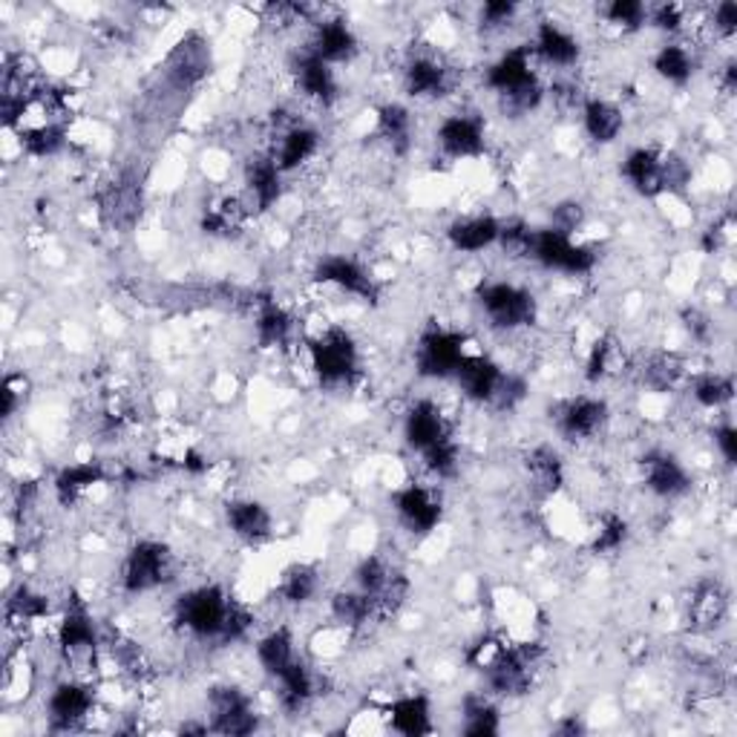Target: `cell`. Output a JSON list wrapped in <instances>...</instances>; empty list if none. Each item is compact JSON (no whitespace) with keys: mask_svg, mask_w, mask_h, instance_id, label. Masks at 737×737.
Listing matches in <instances>:
<instances>
[{"mask_svg":"<svg viewBox=\"0 0 737 737\" xmlns=\"http://www.w3.org/2000/svg\"><path fill=\"white\" fill-rule=\"evenodd\" d=\"M691 398L705 410H721L735 398V377L721 375V372H705V375L695 377Z\"/></svg>","mask_w":737,"mask_h":737,"instance_id":"obj_41","label":"cell"},{"mask_svg":"<svg viewBox=\"0 0 737 737\" xmlns=\"http://www.w3.org/2000/svg\"><path fill=\"white\" fill-rule=\"evenodd\" d=\"M435 139L450 159H475L484 153V124L470 113L447 115Z\"/></svg>","mask_w":737,"mask_h":737,"instance_id":"obj_15","label":"cell"},{"mask_svg":"<svg viewBox=\"0 0 737 737\" xmlns=\"http://www.w3.org/2000/svg\"><path fill=\"white\" fill-rule=\"evenodd\" d=\"M714 447L721 450L723 461L735 467L737 464V429L729 424V421H723L717 429H714Z\"/></svg>","mask_w":737,"mask_h":737,"instance_id":"obj_58","label":"cell"},{"mask_svg":"<svg viewBox=\"0 0 737 737\" xmlns=\"http://www.w3.org/2000/svg\"><path fill=\"white\" fill-rule=\"evenodd\" d=\"M424 464L438 478H452V475L459 473V444L447 438V441H441L433 450H426Z\"/></svg>","mask_w":737,"mask_h":737,"instance_id":"obj_49","label":"cell"},{"mask_svg":"<svg viewBox=\"0 0 737 737\" xmlns=\"http://www.w3.org/2000/svg\"><path fill=\"white\" fill-rule=\"evenodd\" d=\"M611 366H614V343H611V337H602V340L590 346L588 363H585V377H588L590 384H597V380H602L611 372Z\"/></svg>","mask_w":737,"mask_h":737,"instance_id":"obj_51","label":"cell"},{"mask_svg":"<svg viewBox=\"0 0 737 737\" xmlns=\"http://www.w3.org/2000/svg\"><path fill=\"white\" fill-rule=\"evenodd\" d=\"M58 648L70 665L84 669V665L96 663V651H99V632L92 623L90 608L84 605V599L73 597L66 602L61 625H58Z\"/></svg>","mask_w":737,"mask_h":737,"instance_id":"obj_8","label":"cell"},{"mask_svg":"<svg viewBox=\"0 0 737 737\" xmlns=\"http://www.w3.org/2000/svg\"><path fill=\"white\" fill-rule=\"evenodd\" d=\"M314 279L323 286H335L340 291L352 297H361L366 303H377L380 300V288L372 279L366 268L358 260L346 254H328L314 265Z\"/></svg>","mask_w":737,"mask_h":737,"instance_id":"obj_11","label":"cell"},{"mask_svg":"<svg viewBox=\"0 0 737 737\" xmlns=\"http://www.w3.org/2000/svg\"><path fill=\"white\" fill-rule=\"evenodd\" d=\"M628 539V522L623 516H616V513H608L602 516L597 527V536H594V553H614L620 550Z\"/></svg>","mask_w":737,"mask_h":737,"instance_id":"obj_46","label":"cell"},{"mask_svg":"<svg viewBox=\"0 0 737 737\" xmlns=\"http://www.w3.org/2000/svg\"><path fill=\"white\" fill-rule=\"evenodd\" d=\"M386 717H389V726H392L398 735L407 737H424L433 735V705H429V697L426 695H407L398 697L392 703L384 709Z\"/></svg>","mask_w":737,"mask_h":737,"instance_id":"obj_23","label":"cell"},{"mask_svg":"<svg viewBox=\"0 0 737 737\" xmlns=\"http://www.w3.org/2000/svg\"><path fill=\"white\" fill-rule=\"evenodd\" d=\"M297 660L295 637L288 628H274L257 642V663L263 665V672L271 680H277L279 674L286 672L288 665Z\"/></svg>","mask_w":737,"mask_h":737,"instance_id":"obj_31","label":"cell"},{"mask_svg":"<svg viewBox=\"0 0 737 737\" xmlns=\"http://www.w3.org/2000/svg\"><path fill=\"white\" fill-rule=\"evenodd\" d=\"M225 522H228L230 533L237 539L248 541V545H260L271 536L274 519H271L268 508L254 499H237L225 508Z\"/></svg>","mask_w":737,"mask_h":737,"instance_id":"obj_21","label":"cell"},{"mask_svg":"<svg viewBox=\"0 0 737 737\" xmlns=\"http://www.w3.org/2000/svg\"><path fill=\"white\" fill-rule=\"evenodd\" d=\"M309 358H312V368L320 386H326V389L352 386L358 372H361L358 343L346 328L328 326L323 335L314 337L309 343Z\"/></svg>","mask_w":737,"mask_h":737,"instance_id":"obj_2","label":"cell"},{"mask_svg":"<svg viewBox=\"0 0 737 737\" xmlns=\"http://www.w3.org/2000/svg\"><path fill=\"white\" fill-rule=\"evenodd\" d=\"M726 614H729V599H726L721 585L717 582L697 585L695 594H691V602H688V623H691V628L714 632L726 620Z\"/></svg>","mask_w":737,"mask_h":737,"instance_id":"obj_28","label":"cell"},{"mask_svg":"<svg viewBox=\"0 0 737 737\" xmlns=\"http://www.w3.org/2000/svg\"><path fill=\"white\" fill-rule=\"evenodd\" d=\"M332 616L337 623L349 625V628H358V625H366L372 616H377L375 599L363 594V590H337L332 597Z\"/></svg>","mask_w":737,"mask_h":737,"instance_id":"obj_39","label":"cell"},{"mask_svg":"<svg viewBox=\"0 0 737 737\" xmlns=\"http://www.w3.org/2000/svg\"><path fill=\"white\" fill-rule=\"evenodd\" d=\"M533 242H536V228L525 222H501L499 242L501 251L513 260H533Z\"/></svg>","mask_w":737,"mask_h":737,"instance_id":"obj_45","label":"cell"},{"mask_svg":"<svg viewBox=\"0 0 737 737\" xmlns=\"http://www.w3.org/2000/svg\"><path fill=\"white\" fill-rule=\"evenodd\" d=\"M527 395V384L525 377L519 375H510V372H504V377H501L499 389H496V398H492V410H516L519 403L525 401Z\"/></svg>","mask_w":737,"mask_h":737,"instance_id":"obj_52","label":"cell"},{"mask_svg":"<svg viewBox=\"0 0 737 737\" xmlns=\"http://www.w3.org/2000/svg\"><path fill=\"white\" fill-rule=\"evenodd\" d=\"M501 222L490 213H478V216H464V220H455L447 228V239L450 246L461 254H478L484 248H490L499 242Z\"/></svg>","mask_w":737,"mask_h":737,"instance_id":"obj_22","label":"cell"},{"mask_svg":"<svg viewBox=\"0 0 737 737\" xmlns=\"http://www.w3.org/2000/svg\"><path fill=\"white\" fill-rule=\"evenodd\" d=\"M683 375H686V363H683L680 354L674 352H660L651 354L642 366V384L654 392H669L674 386L680 384Z\"/></svg>","mask_w":737,"mask_h":737,"instance_id":"obj_37","label":"cell"},{"mask_svg":"<svg viewBox=\"0 0 737 737\" xmlns=\"http://www.w3.org/2000/svg\"><path fill=\"white\" fill-rule=\"evenodd\" d=\"M651 66H654V73L663 82L674 84V87H683L695 75V58L680 43H665V47H660Z\"/></svg>","mask_w":737,"mask_h":737,"instance_id":"obj_40","label":"cell"},{"mask_svg":"<svg viewBox=\"0 0 737 737\" xmlns=\"http://www.w3.org/2000/svg\"><path fill=\"white\" fill-rule=\"evenodd\" d=\"M185 470H190V473H202L205 464H202V459H199L197 452H188V455H185Z\"/></svg>","mask_w":737,"mask_h":737,"instance_id":"obj_62","label":"cell"},{"mask_svg":"<svg viewBox=\"0 0 737 737\" xmlns=\"http://www.w3.org/2000/svg\"><path fill=\"white\" fill-rule=\"evenodd\" d=\"M550 220H553L550 228L562 230V234L571 237L576 228L585 225V208H582L579 202H559V205L553 208V213H550Z\"/></svg>","mask_w":737,"mask_h":737,"instance_id":"obj_53","label":"cell"},{"mask_svg":"<svg viewBox=\"0 0 737 737\" xmlns=\"http://www.w3.org/2000/svg\"><path fill=\"white\" fill-rule=\"evenodd\" d=\"M737 87V66L735 61H729V64L723 66V90L732 92Z\"/></svg>","mask_w":737,"mask_h":737,"instance_id":"obj_61","label":"cell"},{"mask_svg":"<svg viewBox=\"0 0 737 737\" xmlns=\"http://www.w3.org/2000/svg\"><path fill=\"white\" fill-rule=\"evenodd\" d=\"M317 145H320V136L317 130H312V127H305V124H295V127H288L286 133H283V139H279V150H277V164L279 171L288 173V171H297L300 164H305L309 159L317 153Z\"/></svg>","mask_w":737,"mask_h":737,"instance_id":"obj_32","label":"cell"},{"mask_svg":"<svg viewBox=\"0 0 737 737\" xmlns=\"http://www.w3.org/2000/svg\"><path fill=\"white\" fill-rule=\"evenodd\" d=\"M47 614H50V599L38 590L26 588V585H21L7 602V616L15 623H33V620H41Z\"/></svg>","mask_w":737,"mask_h":737,"instance_id":"obj_44","label":"cell"},{"mask_svg":"<svg viewBox=\"0 0 737 737\" xmlns=\"http://www.w3.org/2000/svg\"><path fill=\"white\" fill-rule=\"evenodd\" d=\"M602 15L614 26H623V29L632 33V29H639L648 21V7L639 3V0H614V3H608Z\"/></svg>","mask_w":737,"mask_h":737,"instance_id":"obj_50","label":"cell"},{"mask_svg":"<svg viewBox=\"0 0 737 737\" xmlns=\"http://www.w3.org/2000/svg\"><path fill=\"white\" fill-rule=\"evenodd\" d=\"M452 377H455V384L461 386V392L467 395L470 401L490 407L501 377H504V368L496 361H490V358H484V354H467Z\"/></svg>","mask_w":737,"mask_h":737,"instance_id":"obj_18","label":"cell"},{"mask_svg":"<svg viewBox=\"0 0 737 737\" xmlns=\"http://www.w3.org/2000/svg\"><path fill=\"white\" fill-rule=\"evenodd\" d=\"M254 326H257V340H260V346L271 349V346L288 343L291 328H295V320H291V314H288L283 305L265 300V303L260 305V312H257Z\"/></svg>","mask_w":737,"mask_h":737,"instance_id":"obj_36","label":"cell"},{"mask_svg":"<svg viewBox=\"0 0 737 737\" xmlns=\"http://www.w3.org/2000/svg\"><path fill=\"white\" fill-rule=\"evenodd\" d=\"M403 438H407V447L424 455L426 450H433L441 441L452 438L450 426L444 421L441 410L435 407L433 401H419L412 403L407 419H403Z\"/></svg>","mask_w":737,"mask_h":737,"instance_id":"obj_16","label":"cell"},{"mask_svg":"<svg viewBox=\"0 0 737 737\" xmlns=\"http://www.w3.org/2000/svg\"><path fill=\"white\" fill-rule=\"evenodd\" d=\"M317 58H323L326 64H340V61H349L358 52V38H354L352 26L340 21V17H332V21H323L317 24V35H314V43L309 47Z\"/></svg>","mask_w":737,"mask_h":737,"instance_id":"obj_30","label":"cell"},{"mask_svg":"<svg viewBox=\"0 0 737 737\" xmlns=\"http://www.w3.org/2000/svg\"><path fill=\"white\" fill-rule=\"evenodd\" d=\"M107 478L104 467L99 461H82V464H70L58 473L55 478V492L61 504H73L84 496V492L101 484Z\"/></svg>","mask_w":737,"mask_h":737,"instance_id":"obj_33","label":"cell"},{"mask_svg":"<svg viewBox=\"0 0 737 737\" xmlns=\"http://www.w3.org/2000/svg\"><path fill=\"white\" fill-rule=\"evenodd\" d=\"M173 75L179 84L197 82L205 75V50L193 43H179V50L173 55Z\"/></svg>","mask_w":737,"mask_h":737,"instance_id":"obj_47","label":"cell"},{"mask_svg":"<svg viewBox=\"0 0 737 737\" xmlns=\"http://www.w3.org/2000/svg\"><path fill=\"white\" fill-rule=\"evenodd\" d=\"M475 300L482 305V312L487 314L496 328H504V332H516V328H525L536 323V314H539V305H536V297L522 286H513V283H482L475 288Z\"/></svg>","mask_w":737,"mask_h":737,"instance_id":"obj_4","label":"cell"},{"mask_svg":"<svg viewBox=\"0 0 737 737\" xmlns=\"http://www.w3.org/2000/svg\"><path fill=\"white\" fill-rule=\"evenodd\" d=\"M608 419H611L608 403L602 398H590V395L567 398V401L557 403V410H553V424L567 441H588L605 429Z\"/></svg>","mask_w":737,"mask_h":737,"instance_id":"obj_10","label":"cell"},{"mask_svg":"<svg viewBox=\"0 0 737 737\" xmlns=\"http://www.w3.org/2000/svg\"><path fill=\"white\" fill-rule=\"evenodd\" d=\"M64 139L66 133L61 124H38V127H29V130H21V145H24V150L29 153V157H38V159H47V157H55L58 150L64 148Z\"/></svg>","mask_w":737,"mask_h":737,"instance_id":"obj_42","label":"cell"},{"mask_svg":"<svg viewBox=\"0 0 737 737\" xmlns=\"http://www.w3.org/2000/svg\"><path fill=\"white\" fill-rule=\"evenodd\" d=\"M525 467L533 490L541 492V496H557V492L565 487V461H562V455H559L553 447H548V444L533 447L530 455H527L525 461Z\"/></svg>","mask_w":737,"mask_h":737,"instance_id":"obj_29","label":"cell"},{"mask_svg":"<svg viewBox=\"0 0 737 737\" xmlns=\"http://www.w3.org/2000/svg\"><path fill=\"white\" fill-rule=\"evenodd\" d=\"M96 705V691L90 683L66 680L52 688L50 703H47V717H50L52 732H73L90 717Z\"/></svg>","mask_w":737,"mask_h":737,"instance_id":"obj_13","label":"cell"},{"mask_svg":"<svg viewBox=\"0 0 737 737\" xmlns=\"http://www.w3.org/2000/svg\"><path fill=\"white\" fill-rule=\"evenodd\" d=\"M392 508L395 513H398V519H401V525L410 533H415V536L433 533L435 527L441 525L444 519L441 499H438L429 487L415 482L395 492Z\"/></svg>","mask_w":737,"mask_h":737,"instance_id":"obj_12","label":"cell"},{"mask_svg":"<svg viewBox=\"0 0 737 737\" xmlns=\"http://www.w3.org/2000/svg\"><path fill=\"white\" fill-rule=\"evenodd\" d=\"M173 576V557L162 541H136L124 557L122 585L127 594H148Z\"/></svg>","mask_w":737,"mask_h":737,"instance_id":"obj_7","label":"cell"},{"mask_svg":"<svg viewBox=\"0 0 737 737\" xmlns=\"http://www.w3.org/2000/svg\"><path fill=\"white\" fill-rule=\"evenodd\" d=\"M642 467V482L660 499H680L683 492L691 487V475L683 467V461L674 452L651 450L639 461Z\"/></svg>","mask_w":737,"mask_h":737,"instance_id":"obj_14","label":"cell"},{"mask_svg":"<svg viewBox=\"0 0 737 737\" xmlns=\"http://www.w3.org/2000/svg\"><path fill=\"white\" fill-rule=\"evenodd\" d=\"M519 7L513 0H487L482 7V26L484 29H499L508 26L516 17Z\"/></svg>","mask_w":737,"mask_h":737,"instance_id":"obj_54","label":"cell"},{"mask_svg":"<svg viewBox=\"0 0 737 737\" xmlns=\"http://www.w3.org/2000/svg\"><path fill=\"white\" fill-rule=\"evenodd\" d=\"M712 24L723 38H732L737 33V3H732V0L717 3L712 12Z\"/></svg>","mask_w":737,"mask_h":737,"instance_id":"obj_59","label":"cell"},{"mask_svg":"<svg viewBox=\"0 0 737 737\" xmlns=\"http://www.w3.org/2000/svg\"><path fill=\"white\" fill-rule=\"evenodd\" d=\"M464 358H467V335L452 332V328H426L415 346V368L421 377H429V380L452 377Z\"/></svg>","mask_w":737,"mask_h":737,"instance_id":"obj_5","label":"cell"},{"mask_svg":"<svg viewBox=\"0 0 737 737\" xmlns=\"http://www.w3.org/2000/svg\"><path fill=\"white\" fill-rule=\"evenodd\" d=\"M582 127L590 141L597 145H614L620 133L625 130L623 110L608 99H588L582 104Z\"/></svg>","mask_w":737,"mask_h":737,"instance_id":"obj_27","label":"cell"},{"mask_svg":"<svg viewBox=\"0 0 737 737\" xmlns=\"http://www.w3.org/2000/svg\"><path fill=\"white\" fill-rule=\"evenodd\" d=\"M582 732H585V723H582L576 714H567L565 721H559V726H557V735H565V737H576V735H582Z\"/></svg>","mask_w":737,"mask_h":737,"instance_id":"obj_60","label":"cell"},{"mask_svg":"<svg viewBox=\"0 0 737 737\" xmlns=\"http://www.w3.org/2000/svg\"><path fill=\"white\" fill-rule=\"evenodd\" d=\"M530 58H533L530 47H513V50L504 52L499 61H492V64L487 66L484 84L504 99L510 92H516L522 90V87H527V84L539 82L536 73L530 70Z\"/></svg>","mask_w":737,"mask_h":737,"instance_id":"obj_17","label":"cell"},{"mask_svg":"<svg viewBox=\"0 0 737 737\" xmlns=\"http://www.w3.org/2000/svg\"><path fill=\"white\" fill-rule=\"evenodd\" d=\"M246 188L257 211H271L283 197V171L274 157H254L246 164Z\"/></svg>","mask_w":737,"mask_h":737,"instance_id":"obj_24","label":"cell"},{"mask_svg":"<svg viewBox=\"0 0 737 737\" xmlns=\"http://www.w3.org/2000/svg\"><path fill=\"white\" fill-rule=\"evenodd\" d=\"M24 377H15L9 375L7 380H3V386H0V412H3V419H12L17 410V403H21V398H24Z\"/></svg>","mask_w":737,"mask_h":737,"instance_id":"obj_57","label":"cell"},{"mask_svg":"<svg viewBox=\"0 0 737 737\" xmlns=\"http://www.w3.org/2000/svg\"><path fill=\"white\" fill-rule=\"evenodd\" d=\"M403 87L412 99H441L450 92V70L433 55L412 58L403 70Z\"/></svg>","mask_w":737,"mask_h":737,"instance_id":"obj_20","label":"cell"},{"mask_svg":"<svg viewBox=\"0 0 737 737\" xmlns=\"http://www.w3.org/2000/svg\"><path fill=\"white\" fill-rule=\"evenodd\" d=\"M208 726L216 735L246 737L260 726L251 697L237 686H213L208 691Z\"/></svg>","mask_w":737,"mask_h":737,"instance_id":"obj_9","label":"cell"},{"mask_svg":"<svg viewBox=\"0 0 737 737\" xmlns=\"http://www.w3.org/2000/svg\"><path fill=\"white\" fill-rule=\"evenodd\" d=\"M683 328H686L688 335H691V340H697V343H705L709 337H712V320H709V314H703L700 309H683Z\"/></svg>","mask_w":737,"mask_h":737,"instance_id":"obj_56","label":"cell"},{"mask_svg":"<svg viewBox=\"0 0 737 737\" xmlns=\"http://www.w3.org/2000/svg\"><path fill=\"white\" fill-rule=\"evenodd\" d=\"M395 574H398V571H392L380 557H366L358 562V567H354V588L368 594L377 605V597L384 594V588L392 582Z\"/></svg>","mask_w":737,"mask_h":737,"instance_id":"obj_43","label":"cell"},{"mask_svg":"<svg viewBox=\"0 0 737 737\" xmlns=\"http://www.w3.org/2000/svg\"><path fill=\"white\" fill-rule=\"evenodd\" d=\"M377 133L392 148V153L403 157L412 145V113L403 104H384L377 110Z\"/></svg>","mask_w":737,"mask_h":737,"instance_id":"obj_34","label":"cell"},{"mask_svg":"<svg viewBox=\"0 0 737 737\" xmlns=\"http://www.w3.org/2000/svg\"><path fill=\"white\" fill-rule=\"evenodd\" d=\"M320 588V571L314 565L297 562V565L283 571L279 579V597L286 599L288 605H305L309 599H314Z\"/></svg>","mask_w":737,"mask_h":737,"instance_id":"obj_38","label":"cell"},{"mask_svg":"<svg viewBox=\"0 0 737 737\" xmlns=\"http://www.w3.org/2000/svg\"><path fill=\"white\" fill-rule=\"evenodd\" d=\"M663 193H683L691 185V164L680 153H660Z\"/></svg>","mask_w":737,"mask_h":737,"instance_id":"obj_48","label":"cell"},{"mask_svg":"<svg viewBox=\"0 0 737 737\" xmlns=\"http://www.w3.org/2000/svg\"><path fill=\"white\" fill-rule=\"evenodd\" d=\"M541 648L530 646V642H522L516 648L496 646L492 654L484 660L478 669H482L484 680L490 686L492 695L504 697H519L530 691L533 683V665L539 660Z\"/></svg>","mask_w":737,"mask_h":737,"instance_id":"obj_3","label":"cell"},{"mask_svg":"<svg viewBox=\"0 0 737 737\" xmlns=\"http://www.w3.org/2000/svg\"><path fill=\"white\" fill-rule=\"evenodd\" d=\"M533 263H539L548 271H562L571 277H585L597 268V254L594 248L579 246L574 239L557 228H536V242H533Z\"/></svg>","mask_w":737,"mask_h":737,"instance_id":"obj_6","label":"cell"},{"mask_svg":"<svg viewBox=\"0 0 737 737\" xmlns=\"http://www.w3.org/2000/svg\"><path fill=\"white\" fill-rule=\"evenodd\" d=\"M623 176L634 193L654 199L663 193V173H660V150L634 148L623 162Z\"/></svg>","mask_w":737,"mask_h":737,"instance_id":"obj_26","label":"cell"},{"mask_svg":"<svg viewBox=\"0 0 737 737\" xmlns=\"http://www.w3.org/2000/svg\"><path fill=\"white\" fill-rule=\"evenodd\" d=\"M648 21L663 33H677L683 26V7L677 3H660V7L648 9Z\"/></svg>","mask_w":737,"mask_h":737,"instance_id":"obj_55","label":"cell"},{"mask_svg":"<svg viewBox=\"0 0 737 737\" xmlns=\"http://www.w3.org/2000/svg\"><path fill=\"white\" fill-rule=\"evenodd\" d=\"M539 58H545L553 66H574L582 55V47L574 35L567 33L565 26H559L557 21H541L536 26V41L530 47Z\"/></svg>","mask_w":737,"mask_h":737,"instance_id":"obj_25","label":"cell"},{"mask_svg":"<svg viewBox=\"0 0 737 737\" xmlns=\"http://www.w3.org/2000/svg\"><path fill=\"white\" fill-rule=\"evenodd\" d=\"M176 623L197 639H213L220 646H230L246 637L251 628V614L234 602L220 585H202L182 594L176 602Z\"/></svg>","mask_w":737,"mask_h":737,"instance_id":"obj_1","label":"cell"},{"mask_svg":"<svg viewBox=\"0 0 737 737\" xmlns=\"http://www.w3.org/2000/svg\"><path fill=\"white\" fill-rule=\"evenodd\" d=\"M295 75L297 87L303 90L305 99L317 101V104H332L337 99L335 70L312 50H303L295 58Z\"/></svg>","mask_w":737,"mask_h":737,"instance_id":"obj_19","label":"cell"},{"mask_svg":"<svg viewBox=\"0 0 737 737\" xmlns=\"http://www.w3.org/2000/svg\"><path fill=\"white\" fill-rule=\"evenodd\" d=\"M464 714V735L470 737H492L501 732V714L496 703H490L484 695H467L461 703Z\"/></svg>","mask_w":737,"mask_h":737,"instance_id":"obj_35","label":"cell"}]
</instances>
